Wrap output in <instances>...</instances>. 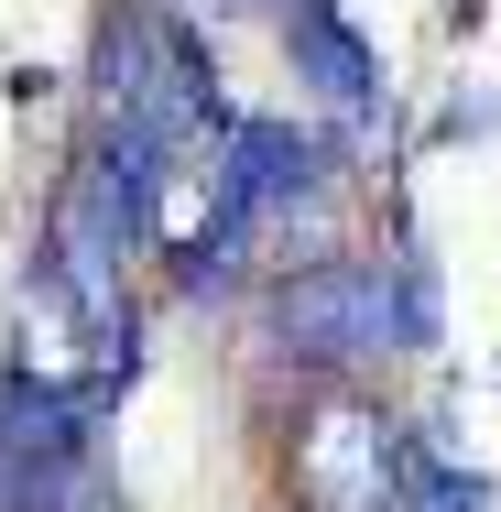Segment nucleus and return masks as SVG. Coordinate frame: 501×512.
Wrapping results in <instances>:
<instances>
[{"label": "nucleus", "instance_id": "obj_1", "mask_svg": "<svg viewBox=\"0 0 501 512\" xmlns=\"http://www.w3.org/2000/svg\"><path fill=\"white\" fill-rule=\"evenodd\" d=\"M414 469H425V425L393 414L371 382L305 393L295 436H284V502L295 512H414Z\"/></svg>", "mask_w": 501, "mask_h": 512}, {"label": "nucleus", "instance_id": "obj_2", "mask_svg": "<svg viewBox=\"0 0 501 512\" xmlns=\"http://www.w3.org/2000/svg\"><path fill=\"white\" fill-rule=\"evenodd\" d=\"M262 349L305 371L316 393L327 382H360L393 360V251H338V262H305L262 284Z\"/></svg>", "mask_w": 501, "mask_h": 512}, {"label": "nucleus", "instance_id": "obj_3", "mask_svg": "<svg viewBox=\"0 0 501 512\" xmlns=\"http://www.w3.org/2000/svg\"><path fill=\"white\" fill-rule=\"evenodd\" d=\"M284 22V55H295V77H305V99H316V120L327 131H382L393 120V77H382V44L338 11V0H284L273 11Z\"/></svg>", "mask_w": 501, "mask_h": 512}, {"label": "nucleus", "instance_id": "obj_4", "mask_svg": "<svg viewBox=\"0 0 501 512\" xmlns=\"http://www.w3.org/2000/svg\"><path fill=\"white\" fill-rule=\"evenodd\" d=\"M447 338V295H436V262L414 251V240H393V360H425Z\"/></svg>", "mask_w": 501, "mask_h": 512}, {"label": "nucleus", "instance_id": "obj_5", "mask_svg": "<svg viewBox=\"0 0 501 512\" xmlns=\"http://www.w3.org/2000/svg\"><path fill=\"white\" fill-rule=\"evenodd\" d=\"M273 11H284V0H273Z\"/></svg>", "mask_w": 501, "mask_h": 512}]
</instances>
